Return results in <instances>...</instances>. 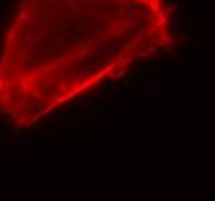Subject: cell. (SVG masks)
Here are the masks:
<instances>
[{
  "label": "cell",
  "mask_w": 215,
  "mask_h": 201,
  "mask_svg": "<svg viewBox=\"0 0 215 201\" xmlns=\"http://www.w3.org/2000/svg\"><path fill=\"white\" fill-rule=\"evenodd\" d=\"M172 45L169 0H22L0 42V118L33 128Z\"/></svg>",
  "instance_id": "1"
}]
</instances>
